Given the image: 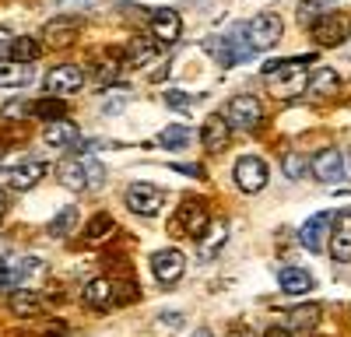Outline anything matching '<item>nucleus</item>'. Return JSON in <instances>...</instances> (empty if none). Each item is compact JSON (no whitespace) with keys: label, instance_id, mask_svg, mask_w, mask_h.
<instances>
[{"label":"nucleus","instance_id":"obj_1","mask_svg":"<svg viewBox=\"0 0 351 337\" xmlns=\"http://www.w3.org/2000/svg\"><path fill=\"white\" fill-rule=\"evenodd\" d=\"M316 60V56H291V60H271L263 64V77L274 81V92L281 99H291L306 88V67Z\"/></svg>","mask_w":351,"mask_h":337},{"label":"nucleus","instance_id":"obj_2","mask_svg":"<svg viewBox=\"0 0 351 337\" xmlns=\"http://www.w3.org/2000/svg\"><path fill=\"white\" fill-rule=\"evenodd\" d=\"M56 176H60V183L67 190L84 193V190H99L106 183V168L92 155H77V158H67L60 168H56Z\"/></svg>","mask_w":351,"mask_h":337},{"label":"nucleus","instance_id":"obj_3","mask_svg":"<svg viewBox=\"0 0 351 337\" xmlns=\"http://www.w3.org/2000/svg\"><path fill=\"white\" fill-rule=\"evenodd\" d=\"M208 49L215 53V60H218L221 67H236V64H243V60H250V56H253V46H250V36H246V25H236L232 32L211 39Z\"/></svg>","mask_w":351,"mask_h":337},{"label":"nucleus","instance_id":"obj_4","mask_svg":"<svg viewBox=\"0 0 351 337\" xmlns=\"http://www.w3.org/2000/svg\"><path fill=\"white\" fill-rule=\"evenodd\" d=\"M43 274H46V264L39 257H14V253L0 257V288H14V285L28 288Z\"/></svg>","mask_w":351,"mask_h":337},{"label":"nucleus","instance_id":"obj_5","mask_svg":"<svg viewBox=\"0 0 351 337\" xmlns=\"http://www.w3.org/2000/svg\"><path fill=\"white\" fill-rule=\"evenodd\" d=\"M246 36H250L253 49H274L281 42V36H285V21L274 11H263L253 21H246Z\"/></svg>","mask_w":351,"mask_h":337},{"label":"nucleus","instance_id":"obj_6","mask_svg":"<svg viewBox=\"0 0 351 337\" xmlns=\"http://www.w3.org/2000/svg\"><path fill=\"white\" fill-rule=\"evenodd\" d=\"M225 123H228V130H253V127H260V120H263V105H260V99H253V95H236V99H228V105H225Z\"/></svg>","mask_w":351,"mask_h":337},{"label":"nucleus","instance_id":"obj_7","mask_svg":"<svg viewBox=\"0 0 351 337\" xmlns=\"http://www.w3.org/2000/svg\"><path fill=\"white\" fill-rule=\"evenodd\" d=\"M165 190H158L155 183H130L127 186V208L141 218H155L165 208Z\"/></svg>","mask_w":351,"mask_h":337},{"label":"nucleus","instance_id":"obj_8","mask_svg":"<svg viewBox=\"0 0 351 337\" xmlns=\"http://www.w3.org/2000/svg\"><path fill=\"white\" fill-rule=\"evenodd\" d=\"M204 229H208V208H204V201H197V197H186L180 204V214L172 218V232L200 239Z\"/></svg>","mask_w":351,"mask_h":337},{"label":"nucleus","instance_id":"obj_9","mask_svg":"<svg viewBox=\"0 0 351 337\" xmlns=\"http://www.w3.org/2000/svg\"><path fill=\"white\" fill-rule=\"evenodd\" d=\"M267 162H263L260 155H243L236 162V186L243 193H260L263 186H267Z\"/></svg>","mask_w":351,"mask_h":337},{"label":"nucleus","instance_id":"obj_10","mask_svg":"<svg viewBox=\"0 0 351 337\" xmlns=\"http://www.w3.org/2000/svg\"><path fill=\"white\" fill-rule=\"evenodd\" d=\"M84 88V71L77 64H60L46 74V92L49 95H74Z\"/></svg>","mask_w":351,"mask_h":337},{"label":"nucleus","instance_id":"obj_11","mask_svg":"<svg viewBox=\"0 0 351 337\" xmlns=\"http://www.w3.org/2000/svg\"><path fill=\"white\" fill-rule=\"evenodd\" d=\"M183 271H186V257L180 249L152 253V274H155V281H162V285H176V281L183 277Z\"/></svg>","mask_w":351,"mask_h":337},{"label":"nucleus","instance_id":"obj_12","mask_svg":"<svg viewBox=\"0 0 351 337\" xmlns=\"http://www.w3.org/2000/svg\"><path fill=\"white\" fill-rule=\"evenodd\" d=\"M309 168H313V176H316L319 183H341V179H344V155H341L337 148H319V151L313 155Z\"/></svg>","mask_w":351,"mask_h":337},{"label":"nucleus","instance_id":"obj_13","mask_svg":"<svg viewBox=\"0 0 351 337\" xmlns=\"http://www.w3.org/2000/svg\"><path fill=\"white\" fill-rule=\"evenodd\" d=\"M334 229H330V257L337 264L351 260V208H344L341 214H334Z\"/></svg>","mask_w":351,"mask_h":337},{"label":"nucleus","instance_id":"obj_14","mask_svg":"<svg viewBox=\"0 0 351 337\" xmlns=\"http://www.w3.org/2000/svg\"><path fill=\"white\" fill-rule=\"evenodd\" d=\"M46 173H49V168H46L43 158H25V162H18L11 173H8V183H11L14 190H32V186L43 183Z\"/></svg>","mask_w":351,"mask_h":337},{"label":"nucleus","instance_id":"obj_15","mask_svg":"<svg viewBox=\"0 0 351 337\" xmlns=\"http://www.w3.org/2000/svg\"><path fill=\"white\" fill-rule=\"evenodd\" d=\"M152 32H155V42H176V39L183 36V18H180V11H172V8L152 11Z\"/></svg>","mask_w":351,"mask_h":337},{"label":"nucleus","instance_id":"obj_16","mask_svg":"<svg viewBox=\"0 0 351 337\" xmlns=\"http://www.w3.org/2000/svg\"><path fill=\"white\" fill-rule=\"evenodd\" d=\"M330 221H334L330 211H319V214H313V218L302 225L299 239H302V246H306L309 253H324V239H327V232H330Z\"/></svg>","mask_w":351,"mask_h":337},{"label":"nucleus","instance_id":"obj_17","mask_svg":"<svg viewBox=\"0 0 351 337\" xmlns=\"http://www.w3.org/2000/svg\"><path fill=\"white\" fill-rule=\"evenodd\" d=\"M344 25H341V18L337 14H319L316 21H313V39L319 42V46H341L344 42Z\"/></svg>","mask_w":351,"mask_h":337},{"label":"nucleus","instance_id":"obj_18","mask_svg":"<svg viewBox=\"0 0 351 337\" xmlns=\"http://www.w3.org/2000/svg\"><path fill=\"white\" fill-rule=\"evenodd\" d=\"M278 285H281V292L285 295H306V292H313V274L309 271H302V267H285L281 274H278Z\"/></svg>","mask_w":351,"mask_h":337},{"label":"nucleus","instance_id":"obj_19","mask_svg":"<svg viewBox=\"0 0 351 337\" xmlns=\"http://www.w3.org/2000/svg\"><path fill=\"white\" fill-rule=\"evenodd\" d=\"M112 292H116V285L109 277H95V281H88V285H84L81 295H84V305H92V309L102 313V309L112 305Z\"/></svg>","mask_w":351,"mask_h":337},{"label":"nucleus","instance_id":"obj_20","mask_svg":"<svg viewBox=\"0 0 351 337\" xmlns=\"http://www.w3.org/2000/svg\"><path fill=\"white\" fill-rule=\"evenodd\" d=\"M204 232H208V236H200V239H197V246H200V260H215V257H218V249H221L225 239H228V225H225V221H215V225H208Z\"/></svg>","mask_w":351,"mask_h":337},{"label":"nucleus","instance_id":"obj_21","mask_svg":"<svg viewBox=\"0 0 351 337\" xmlns=\"http://www.w3.org/2000/svg\"><path fill=\"white\" fill-rule=\"evenodd\" d=\"M43 137H46L49 148H74L77 145V127L71 120H53V123H46Z\"/></svg>","mask_w":351,"mask_h":337},{"label":"nucleus","instance_id":"obj_22","mask_svg":"<svg viewBox=\"0 0 351 337\" xmlns=\"http://www.w3.org/2000/svg\"><path fill=\"white\" fill-rule=\"evenodd\" d=\"M200 140H204L208 151H221L228 145V123H225L221 112L218 116H208V123H204V130H200Z\"/></svg>","mask_w":351,"mask_h":337},{"label":"nucleus","instance_id":"obj_23","mask_svg":"<svg viewBox=\"0 0 351 337\" xmlns=\"http://www.w3.org/2000/svg\"><path fill=\"white\" fill-rule=\"evenodd\" d=\"M306 88H309V95H316V99H327V95H337L341 77H337V71L324 67V71H316V74L306 81Z\"/></svg>","mask_w":351,"mask_h":337},{"label":"nucleus","instance_id":"obj_24","mask_svg":"<svg viewBox=\"0 0 351 337\" xmlns=\"http://www.w3.org/2000/svg\"><path fill=\"white\" fill-rule=\"evenodd\" d=\"M77 36V18H60L46 25V42L49 46H71Z\"/></svg>","mask_w":351,"mask_h":337},{"label":"nucleus","instance_id":"obj_25","mask_svg":"<svg viewBox=\"0 0 351 337\" xmlns=\"http://www.w3.org/2000/svg\"><path fill=\"white\" fill-rule=\"evenodd\" d=\"M32 77V64H18V60H0V88H18Z\"/></svg>","mask_w":351,"mask_h":337},{"label":"nucleus","instance_id":"obj_26","mask_svg":"<svg viewBox=\"0 0 351 337\" xmlns=\"http://www.w3.org/2000/svg\"><path fill=\"white\" fill-rule=\"evenodd\" d=\"M28 112H32V116H39V120H46V123H53V120H64V116H67V102L56 99V95H49V99L32 102V105H28Z\"/></svg>","mask_w":351,"mask_h":337},{"label":"nucleus","instance_id":"obj_27","mask_svg":"<svg viewBox=\"0 0 351 337\" xmlns=\"http://www.w3.org/2000/svg\"><path fill=\"white\" fill-rule=\"evenodd\" d=\"M8 53H11V60H18V64H32V60H39L43 46H39V39H32V36H18V39H11Z\"/></svg>","mask_w":351,"mask_h":337},{"label":"nucleus","instance_id":"obj_28","mask_svg":"<svg viewBox=\"0 0 351 337\" xmlns=\"http://www.w3.org/2000/svg\"><path fill=\"white\" fill-rule=\"evenodd\" d=\"M127 56H130V64H137V67H144V64H152V60H158V42L155 39H130V46H127Z\"/></svg>","mask_w":351,"mask_h":337},{"label":"nucleus","instance_id":"obj_29","mask_svg":"<svg viewBox=\"0 0 351 337\" xmlns=\"http://www.w3.org/2000/svg\"><path fill=\"white\" fill-rule=\"evenodd\" d=\"M319 323V305H295L288 309V330H313Z\"/></svg>","mask_w":351,"mask_h":337},{"label":"nucleus","instance_id":"obj_30","mask_svg":"<svg viewBox=\"0 0 351 337\" xmlns=\"http://www.w3.org/2000/svg\"><path fill=\"white\" fill-rule=\"evenodd\" d=\"M158 140H162V148L183 151V148H190V140H193V130H190V127H165V130L158 134Z\"/></svg>","mask_w":351,"mask_h":337},{"label":"nucleus","instance_id":"obj_31","mask_svg":"<svg viewBox=\"0 0 351 337\" xmlns=\"http://www.w3.org/2000/svg\"><path fill=\"white\" fill-rule=\"evenodd\" d=\"M74 225H77V208L71 204V208H64L60 214L53 218V225H49V236H53V239H67V236L74 232Z\"/></svg>","mask_w":351,"mask_h":337},{"label":"nucleus","instance_id":"obj_32","mask_svg":"<svg viewBox=\"0 0 351 337\" xmlns=\"http://www.w3.org/2000/svg\"><path fill=\"white\" fill-rule=\"evenodd\" d=\"M39 305H43V299H39L36 292H28V288H21V292L11 295V309H14L18 316H32V313H39Z\"/></svg>","mask_w":351,"mask_h":337},{"label":"nucleus","instance_id":"obj_33","mask_svg":"<svg viewBox=\"0 0 351 337\" xmlns=\"http://www.w3.org/2000/svg\"><path fill=\"white\" fill-rule=\"evenodd\" d=\"M334 4H337V0H306V4L299 8V21L306 25V21H316L319 14H330Z\"/></svg>","mask_w":351,"mask_h":337},{"label":"nucleus","instance_id":"obj_34","mask_svg":"<svg viewBox=\"0 0 351 337\" xmlns=\"http://www.w3.org/2000/svg\"><path fill=\"white\" fill-rule=\"evenodd\" d=\"M285 176L288 179H302L306 176V168H309V158L306 155H299V151H291V155H285Z\"/></svg>","mask_w":351,"mask_h":337},{"label":"nucleus","instance_id":"obj_35","mask_svg":"<svg viewBox=\"0 0 351 337\" xmlns=\"http://www.w3.org/2000/svg\"><path fill=\"white\" fill-rule=\"evenodd\" d=\"M112 229H116V225H112V218H109V214H95V218H92V225H88V239L99 242V239L112 236Z\"/></svg>","mask_w":351,"mask_h":337},{"label":"nucleus","instance_id":"obj_36","mask_svg":"<svg viewBox=\"0 0 351 337\" xmlns=\"http://www.w3.org/2000/svg\"><path fill=\"white\" fill-rule=\"evenodd\" d=\"M165 102H169V105H176V109H190V105H193V99H190V95H183V92H172V88L165 92Z\"/></svg>","mask_w":351,"mask_h":337},{"label":"nucleus","instance_id":"obj_37","mask_svg":"<svg viewBox=\"0 0 351 337\" xmlns=\"http://www.w3.org/2000/svg\"><path fill=\"white\" fill-rule=\"evenodd\" d=\"M21 112H28V105H25V102H8V105H4V116H8V120H18Z\"/></svg>","mask_w":351,"mask_h":337},{"label":"nucleus","instance_id":"obj_38","mask_svg":"<svg viewBox=\"0 0 351 337\" xmlns=\"http://www.w3.org/2000/svg\"><path fill=\"white\" fill-rule=\"evenodd\" d=\"M176 173H183V176H204V168L200 165H176Z\"/></svg>","mask_w":351,"mask_h":337},{"label":"nucleus","instance_id":"obj_39","mask_svg":"<svg viewBox=\"0 0 351 337\" xmlns=\"http://www.w3.org/2000/svg\"><path fill=\"white\" fill-rule=\"evenodd\" d=\"M11 39H14V36L8 32V28H4V25H0V53H4V49L11 46Z\"/></svg>","mask_w":351,"mask_h":337},{"label":"nucleus","instance_id":"obj_40","mask_svg":"<svg viewBox=\"0 0 351 337\" xmlns=\"http://www.w3.org/2000/svg\"><path fill=\"white\" fill-rule=\"evenodd\" d=\"M263 337H291V330H288V327H271Z\"/></svg>","mask_w":351,"mask_h":337},{"label":"nucleus","instance_id":"obj_41","mask_svg":"<svg viewBox=\"0 0 351 337\" xmlns=\"http://www.w3.org/2000/svg\"><path fill=\"white\" fill-rule=\"evenodd\" d=\"M4 214H8V190L0 186V218H4Z\"/></svg>","mask_w":351,"mask_h":337},{"label":"nucleus","instance_id":"obj_42","mask_svg":"<svg viewBox=\"0 0 351 337\" xmlns=\"http://www.w3.org/2000/svg\"><path fill=\"white\" fill-rule=\"evenodd\" d=\"M162 323H165V327H180V323H183V316H169V313H165V316H162Z\"/></svg>","mask_w":351,"mask_h":337},{"label":"nucleus","instance_id":"obj_43","mask_svg":"<svg viewBox=\"0 0 351 337\" xmlns=\"http://www.w3.org/2000/svg\"><path fill=\"white\" fill-rule=\"evenodd\" d=\"M193 337H215V334H211L208 327H200V330H193Z\"/></svg>","mask_w":351,"mask_h":337},{"label":"nucleus","instance_id":"obj_44","mask_svg":"<svg viewBox=\"0 0 351 337\" xmlns=\"http://www.w3.org/2000/svg\"><path fill=\"white\" fill-rule=\"evenodd\" d=\"M60 4H84V0H60Z\"/></svg>","mask_w":351,"mask_h":337},{"label":"nucleus","instance_id":"obj_45","mask_svg":"<svg viewBox=\"0 0 351 337\" xmlns=\"http://www.w3.org/2000/svg\"><path fill=\"white\" fill-rule=\"evenodd\" d=\"M0 158H4V148H0Z\"/></svg>","mask_w":351,"mask_h":337},{"label":"nucleus","instance_id":"obj_46","mask_svg":"<svg viewBox=\"0 0 351 337\" xmlns=\"http://www.w3.org/2000/svg\"><path fill=\"white\" fill-rule=\"evenodd\" d=\"M348 36H351V28H348Z\"/></svg>","mask_w":351,"mask_h":337},{"label":"nucleus","instance_id":"obj_47","mask_svg":"<svg viewBox=\"0 0 351 337\" xmlns=\"http://www.w3.org/2000/svg\"><path fill=\"white\" fill-rule=\"evenodd\" d=\"M348 162H351V155H348Z\"/></svg>","mask_w":351,"mask_h":337}]
</instances>
